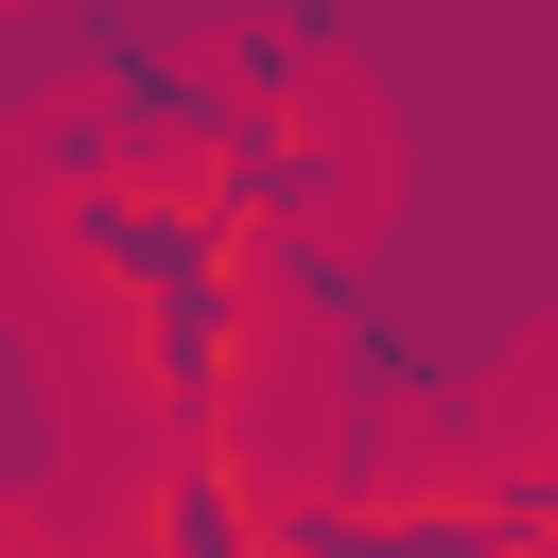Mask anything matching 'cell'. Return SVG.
Here are the masks:
<instances>
[{"instance_id":"6da1fadb","label":"cell","mask_w":558,"mask_h":558,"mask_svg":"<svg viewBox=\"0 0 558 558\" xmlns=\"http://www.w3.org/2000/svg\"><path fill=\"white\" fill-rule=\"evenodd\" d=\"M244 558H558V488H541V453H506L471 488L331 471V488H262V541Z\"/></svg>"},{"instance_id":"7a4b0ae2","label":"cell","mask_w":558,"mask_h":558,"mask_svg":"<svg viewBox=\"0 0 558 558\" xmlns=\"http://www.w3.org/2000/svg\"><path fill=\"white\" fill-rule=\"evenodd\" d=\"M192 174H209V209H227L244 244H314V227L366 192V140L314 105V70H279V87H227V105H209Z\"/></svg>"},{"instance_id":"3957f363","label":"cell","mask_w":558,"mask_h":558,"mask_svg":"<svg viewBox=\"0 0 558 558\" xmlns=\"http://www.w3.org/2000/svg\"><path fill=\"white\" fill-rule=\"evenodd\" d=\"M262 331H279V244H244V262H209V279L105 314V366H122L140 418H227L244 366H262Z\"/></svg>"},{"instance_id":"277c9868","label":"cell","mask_w":558,"mask_h":558,"mask_svg":"<svg viewBox=\"0 0 558 558\" xmlns=\"http://www.w3.org/2000/svg\"><path fill=\"white\" fill-rule=\"evenodd\" d=\"M262 453H244V418H157L140 436V471H122V523H105V558H244L262 541Z\"/></svg>"},{"instance_id":"5b68a950","label":"cell","mask_w":558,"mask_h":558,"mask_svg":"<svg viewBox=\"0 0 558 558\" xmlns=\"http://www.w3.org/2000/svg\"><path fill=\"white\" fill-rule=\"evenodd\" d=\"M0 558H87V541H52V523H0Z\"/></svg>"}]
</instances>
